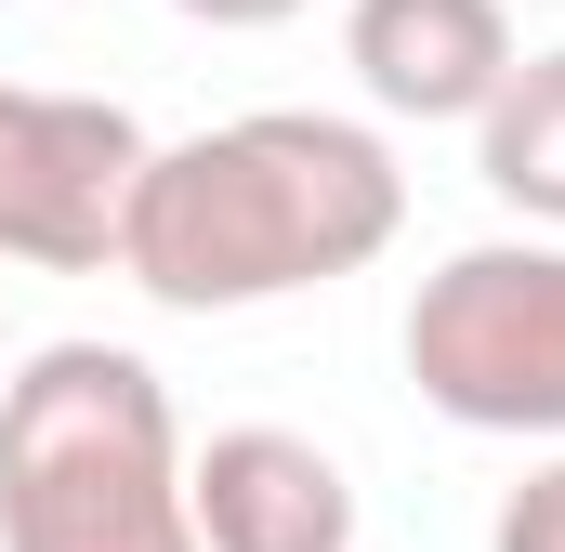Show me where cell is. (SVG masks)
Masks as SVG:
<instances>
[{"label":"cell","instance_id":"1","mask_svg":"<svg viewBox=\"0 0 565 552\" xmlns=\"http://www.w3.org/2000/svg\"><path fill=\"white\" fill-rule=\"evenodd\" d=\"M395 224H408V171L369 119L250 106L224 132L145 145L132 211H119V276L171 316H250L289 289L369 276Z\"/></svg>","mask_w":565,"mask_h":552},{"label":"cell","instance_id":"2","mask_svg":"<svg viewBox=\"0 0 565 552\" xmlns=\"http://www.w3.org/2000/svg\"><path fill=\"white\" fill-rule=\"evenodd\" d=\"M0 552H198L184 421L132 342H40L0 382Z\"/></svg>","mask_w":565,"mask_h":552},{"label":"cell","instance_id":"3","mask_svg":"<svg viewBox=\"0 0 565 552\" xmlns=\"http://www.w3.org/2000/svg\"><path fill=\"white\" fill-rule=\"evenodd\" d=\"M408 382L460 434H553L565 447V237L447 251L408 302Z\"/></svg>","mask_w":565,"mask_h":552},{"label":"cell","instance_id":"4","mask_svg":"<svg viewBox=\"0 0 565 552\" xmlns=\"http://www.w3.org/2000/svg\"><path fill=\"white\" fill-rule=\"evenodd\" d=\"M132 171H145V119L132 106L0 79V264H40V276L119 264Z\"/></svg>","mask_w":565,"mask_h":552},{"label":"cell","instance_id":"5","mask_svg":"<svg viewBox=\"0 0 565 552\" xmlns=\"http://www.w3.org/2000/svg\"><path fill=\"white\" fill-rule=\"evenodd\" d=\"M184 513L198 552H355V474L289 421H224L184 447Z\"/></svg>","mask_w":565,"mask_h":552},{"label":"cell","instance_id":"6","mask_svg":"<svg viewBox=\"0 0 565 552\" xmlns=\"http://www.w3.org/2000/svg\"><path fill=\"white\" fill-rule=\"evenodd\" d=\"M342 66L382 119H487V93L513 79V13L500 0H355Z\"/></svg>","mask_w":565,"mask_h":552},{"label":"cell","instance_id":"7","mask_svg":"<svg viewBox=\"0 0 565 552\" xmlns=\"http://www.w3.org/2000/svg\"><path fill=\"white\" fill-rule=\"evenodd\" d=\"M473 171H487L500 211H526V224L565 237V53H513V79L473 119Z\"/></svg>","mask_w":565,"mask_h":552},{"label":"cell","instance_id":"8","mask_svg":"<svg viewBox=\"0 0 565 552\" xmlns=\"http://www.w3.org/2000/svg\"><path fill=\"white\" fill-rule=\"evenodd\" d=\"M487 552H565V460H540V474H526V487L500 500Z\"/></svg>","mask_w":565,"mask_h":552},{"label":"cell","instance_id":"9","mask_svg":"<svg viewBox=\"0 0 565 552\" xmlns=\"http://www.w3.org/2000/svg\"><path fill=\"white\" fill-rule=\"evenodd\" d=\"M171 13H198V26H277V13H302V0H171Z\"/></svg>","mask_w":565,"mask_h":552}]
</instances>
